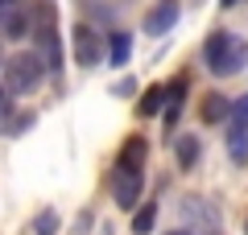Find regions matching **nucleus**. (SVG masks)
Returning <instances> with one entry per match:
<instances>
[{"mask_svg":"<svg viewBox=\"0 0 248 235\" xmlns=\"http://www.w3.org/2000/svg\"><path fill=\"white\" fill-rule=\"evenodd\" d=\"M203 62H207V70L211 74H219V78H228V74H240L244 70V62H248V42L240 33H211L207 37V45H203Z\"/></svg>","mask_w":248,"mask_h":235,"instance_id":"nucleus-1","label":"nucleus"},{"mask_svg":"<svg viewBox=\"0 0 248 235\" xmlns=\"http://www.w3.org/2000/svg\"><path fill=\"white\" fill-rule=\"evenodd\" d=\"M33 37H37V58L46 70H62V42H58V9L54 0H37V17H33Z\"/></svg>","mask_w":248,"mask_h":235,"instance_id":"nucleus-2","label":"nucleus"},{"mask_svg":"<svg viewBox=\"0 0 248 235\" xmlns=\"http://www.w3.org/2000/svg\"><path fill=\"white\" fill-rule=\"evenodd\" d=\"M46 66L37 54H13V58H4V91H13V95H29V91H37V83H42Z\"/></svg>","mask_w":248,"mask_h":235,"instance_id":"nucleus-3","label":"nucleus"},{"mask_svg":"<svg viewBox=\"0 0 248 235\" xmlns=\"http://www.w3.org/2000/svg\"><path fill=\"white\" fill-rule=\"evenodd\" d=\"M141 190H145L141 169H112V198H116L120 210L141 206Z\"/></svg>","mask_w":248,"mask_h":235,"instance_id":"nucleus-4","label":"nucleus"},{"mask_svg":"<svg viewBox=\"0 0 248 235\" xmlns=\"http://www.w3.org/2000/svg\"><path fill=\"white\" fill-rule=\"evenodd\" d=\"M178 17H182V4H178V0H157V4L145 13L141 25H145L149 37H161V33H170V29L178 25Z\"/></svg>","mask_w":248,"mask_h":235,"instance_id":"nucleus-5","label":"nucleus"},{"mask_svg":"<svg viewBox=\"0 0 248 235\" xmlns=\"http://www.w3.org/2000/svg\"><path fill=\"white\" fill-rule=\"evenodd\" d=\"M71 42H75V58H79V66H95V62H99V33L91 25H75L71 29Z\"/></svg>","mask_w":248,"mask_h":235,"instance_id":"nucleus-6","label":"nucleus"},{"mask_svg":"<svg viewBox=\"0 0 248 235\" xmlns=\"http://www.w3.org/2000/svg\"><path fill=\"white\" fill-rule=\"evenodd\" d=\"M145 153H149L145 136H128L120 145V161H116V169H141L145 165Z\"/></svg>","mask_w":248,"mask_h":235,"instance_id":"nucleus-7","label":"nucleus"},{"mask_svg":"<svg viewBox=\"0 0 248 235\" xmlns=\"http://www.w3.org/2000/svg\"><path fill=\"white\" fill-rule=\"evenodd\" d=\"M174 157H178V169H195L199 157H203L199 136H178V140H174Z\"/></svg>","mask_w":248,"mask_h":235,"instance_id":"nucleus-8","label":"nucleus"},{"mask_svg":"<svg viewBox=\"0 0 248 235\" xmlns=\"http://www.w3.org/2000/svg\"><path fill=\"white\" fill-rule=\"evenodd\" d=\"M228 107H232V99L219 95V91H211V95L203 99V124H223L228 120Z\"/></svg>","mask_w":248,"mask_h":235,"instance_id":"nucleus-9","label":"nucleus"},{"mask_svg":"<svg viewBox=\"0 0 248 235\" xmlns=\"http://www.w3.org/2000/svg\"><path fill=\"white\" fill-rule=\"evenodd\" d=\"M182 99H186V78H174L166 87V124L178 120V112H182Z\"/></svg>","mask_w":248,"mask_h":235,"instance_id":"nucleus-10","label":"nucleus"},{"mask_svg":"<svg viewBox=\"0 0 248 235\" xmlns=\"http://www.w3.org/2000/svg\"><path fill=\"white\" fill-rule=\"evenodd\" d=\"M128 54H133V37L128 33H112L108 37V62H112V66H124Z\"/></svg>","mask_w":248,"mask_h":235,"instance_id":"nucleus-11","label":"nucleus"},{"mask_svg":"<svg viewBox=\"0 0 248 235\" xmlns=\"http://www.w3.org/2000/svg\"><path fill=\"white\" fill-rule=\"evenodd\" d=\"M153 223H157V202H141V206L133 210V231L137 235H149Z\"/></svg>","mask_w":248,"mask_h":235,"instance_id":"nucleus-12","label":"nucleus"},{"mask_svg":"<svg viewBox=\"0 0 248 235\" xmlns=\"http://www.w3.org/2000/svg\"><path fill=\"white\" fill-rule=\"evenodd\" d=\"M228 120H232V132H244V136H248V95L236 99V103L228 107Z\"/></svg>","mask_w":248,"mask_h":235,"instance_id":"nucleus-13","label":"nucleus"},{"mask_svg":"<svg viewBox=\"0 0 248 235\" xmlns=\"http://www.w3.org/2000/svg\"><path fill=\"white\" fill-rule=\"evenodd\" d=\"M161 107H166V87H149L141 99V116H157Z\"/></svg>","mask_w":248,"mask_h":235,"instance_id":"nucleus-14","label":"nucleus"},{"mask_svg":"<svg viewBox=\"0 0 248 235\" xmlns=\"http://www.w3.org/2000/svg\"><path fill=\"white\" fill-rule=\"evenodd\" d=\"M228 153H232L236 165H244V161H248V136H244V132H232V136H228Z\"/></svg>","mask_w":248,"mask_h":235,"instance_id":"nucleus-15","label":"nucleus"},{"mask_svg":"<svg viewBox=\"0 0 248 235\" xmlns=\"http://www.w3.org/2000/svg\"><path fill=\"white\" fill-rule=\"evenodd\" d=\"M58 231V210H42L33 219V235H54Z\"/></svg>","mask_w":248,"mask_h":235,"instance_id":"nucleus-16","label":"nucleus"},{"mask_svg":"<svg viewBox=\"0 0 248 235\" xmlns=\"http://www.w3.org/2000/svg\"><path fill=\"white\" fill-rule=\"evenodd\" d=\"M116 95H124V99L137 95V78H124V83H116Z\"/></svg>","mask_w":248,"mask_h":235,"instance_id":"nucleus-17","label":"nucleus"},{"mask_svg":"<svg viewBox=\"0 0 248 235\" xmlns=\"http://www.w3.org/2000/svg\"><path fill=\"white\" fill-rule=\"evenodd\" d=\"M219 4H223V9H232V4H236V0H219Z\"/></svg>","mask_w":248,"mask_h":235,"instance_id":"nucleus-18","label":"nucleus"},{"mask_svg":"<svg viewBox=\"0 0 248 235\" xmlns=\"http://www.w3.org/2000/svg\"><path fill=\"white\" fill-rule=\"evenodd\" d=\"M166 235H186V231H166Z\"/></svg>","mask_w":248,"mask_h":235,"instance_id":"nucleus-19","label":"nucleus"},{"mask_svg":"<svg viewBox=\"0 0 248 235\" xmlns=\"http://www.w3.org/2000/svg\"><path fill=\"white\" fill-rule=\"evenodd\" d=\"M0 103H4V91H0Z\"/></svg>","mask_w":248,"mask_h":235,"instance_id":"nucleus-20","label":"nucleus"},{"mask_svg":"<svg viewBox=\"0 0 248 235\" xmlns=\"http://www.w3.org/2000/svg\"><path fill=\"white\" fill-rule=\"evenodd\" d=\"M244 231H248V223H244Z\"/></svg>","mask_w":248,"mask_h":235,"instance_id":"nucleus-21","label":"nucleus"},{"mask_svg":"<svg viewBox=\"0 0 248 235\" xmlns=\"http://www.w3.org/2000/svg\"><path fill=\"white\" fill-rule=\"evenodd\" d=\"M0 58H4V54H0Z\"/></svg>","mask_w":248,"mask_h":235,"instance_id":"nucleus-22","label":"nucleus"}]
</instances>
